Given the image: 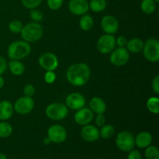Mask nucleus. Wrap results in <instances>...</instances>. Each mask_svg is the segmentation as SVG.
Wrapping results in <instances>:
<instances>
[{"instance_id": "nucleus-20", "label": "nucleus", "mask_w": 159, "mask_h": 159, "mask_svg": "<svg viewBox=\"0 0 159 159\" xmlns=\"http://www.w3.org/2000/svg\"><path fill=\"white\" fill-rule=\"evenodd\" d=\"M144 48V42L139 38H133L128 40L126 45V49L133 54H138L142 51Z\"/></svg>"}, {"instance_id": "nucleus-26", "label": "nucleus", "mask_w": 159, "mask_h": 159, "mask_svg": "<svg viewBox=\"0 0 159 159\" xmlns=\"http://www.w3.org/2000/svg\"><path fill=\"white\" fill-rule=\"evenodd\" d=\"M147 108L151 113L158 114L159 113V99L157 96L150 97L148 99Z\"/></svg>"}, {"instance_id": "nucleus-40", "label": "nucleus", "mask_w": 159, "mask_h": 159, "mask_svg": "<svg viewBox=\"0 0 159 159\" xmlns=\"http://www.w3.org/2000/svg\"><path fill=\"white\" fill-rule=\"evenodd\" d=\"M4 84H5L4 79H3L2 76L0 75V89H1L3 86H4Z\"/></svg>"}, {"instance_id": "nucleus-31", "label": "nucleus", "mask_w": 159, "mask_h": 159, "mask_svg": "<svg viewBox=\"0 0 159 159\" xmlns=\"http://www.w3.org/2000/svg\"><path fill=\"white\" fill-rule=\"evenodd\" d=\"M30 16L31 20L34 22H37V23H38L40 20H43V13H42L40 10L36 9H31L30 12Z\"/></svg>"}, {"instance_id": "nucleus-21", "label": "nucleus", "mask_w": 159, "mask_h": 159, "mask_svg": "<svg viewBox=\"0 0 159 159\" xmlns=\"http://www.w3.org/2000/svg\"><path fill=\"white\" fill-rule=\"evenodd\" d=\"M8 67H9L11 73L14 75L19 76L24 73L25 66L20 61L11 60L8 64Z\"/></svg>"}, {"instance_id": "nucleus-27", "label": "nucleus", "mask_w": 159, "mask_h": 159, "mask_svg": "<svg viewBox=\"0 0 159 159\" xmlns=\"http://www.w3.org/2000/svg\"><path fill=\"white\" fill-rule=\"evenodd\" d=\"M12 133V127L10 124L6 121L0 122V138H6Z\"/></svg>"}, {"instance_id": "nucleus-43", "label": "nucleus", "mask_w": 159, "mask_h": 159, "mask_svg": "<svg viewBox=\"0 0 159 159\" xmlns=\"http://www.w3.org/2000/svg\"><path fill=\"white\" fill-rule=\"evenodd\" d=\"M154 1H155L156 3H158L159 2V0H154Z\"/></svg>"}, {"instance_id": "nucleus-33", "label": "nucleus", "mask_w": 159, "mask_h": 159, "mask_svg": "<svg viewBox=\"0 0 159 159\" xmlns=\"http://www.w3.org/2000/svg\"><path fill=\"white\" fill-rule=\"evenodd\" d=\"M56 80V74L54 71H47L44 75V81L48 84H52Z\"/></svg>"}, {"instance_id": "nucleus-5", "label": "nucleus", "mask_w": 159, "mask_h": 159, "mask_svg": "<svg viewBox=\"0 0 159 159\" xmlns=\"http://www.w3.org/2000/svg\"><path fill=\"white\" fill-rule=\"evenodd\" d=\"M143 54L148 61L158 62L159 60V42L155 38H149L144 43Z\"/></svg>"}, {"instance_id": "nucleus-22", "label": "nucleus", "mask_w": 159, "mask_h": 159, "mask_svg": "<svg viewBox=\"0 0 159 159\" xmlns=\"http://www.w3.org/2000/svg\"><path fill=\"white\" fill-rule=\"evenodd\" d=\"M93 24H94V20L93 17L89 14L85 13L82 15L79 20V26L84 31H89L93 28Z\"/></svg>"}, {"instance_id": "nucleus-34", "label": "nucleus", "mask_w": 159, "mask_h": 159, "mask_svg": "<svg viewBox=\"0 0 159 159\" xmlns=\"http://www.w3.org/2000/svg\"><path fill=\"white\" fill-rule=\"evenodd\" d=\"M23 93H24L25 96L32 97L35 94V88L31 84H27L23 87Z\"/></svg>"}, {"instance_id": "nucleus-11", "label": "nucleus", "mask_w": 159, "mask_h": 159, "mask_svg": "<svg viewBox=\"0 0 159 159\" xmlns=\"http://www.w3.org/2000/svg\"><path fill=\"white\" fill-rule=\"evenodd\" d=\"M40 66L46 71H54L58 66V59L57 56L51 52L41 54L38 59Z\"/></svg>"}, {"instance_id": "nucleus-1", "label": "nucleus", "mask_w": 159, "mask_h": 159, "mask_svg": "<svg viewBox=\"0 0 159 159\" xmlns=\"http://www.w3.org/2000/svg\"><path fill=\"white\" fill-rule=\"evenodd\" d=\"M91 71L88 65L76 63L70 65L66 72L68 82L75 86H82L87 83L90 78Z\"/></svg>"}, {"instance_id": "nucleus-16", "label": "nucleus", "mask_w": 159, "mask_h": 159, "mask_svg": "<svg viewBox=\"0 0 159 159\" xmlns=\"http://www.w3.org/2000/svg\"><path fill=\"white\" fill-rule=\"evenodd\" d=\"M81 137L84 141L87 142H94L99 140V131L97 127L94 125L87 124L83 126L81 130Z\"/></svg>"}, {"instance_id": "nucleus-17", "label": "nucleus", "mask_w": 159, "mask_h": 159, "mask_svg": "<svg viewBox=\"0 0 159 159\" xmlns=\"http://www.w3.org/2000/svg\"><path fill=\"white\" fill-rule=\"evenodd\" d=\"M89 109L96 114H103L107 110V104L100 97H93L89 102Z\"/></svg>"}, {"instance_id": "nucleus-25", "label": "nucleus", "mask_w": 159, "mask_h": 159, "mask_svg": "<svg viewBox=\"0 0 159 159\" xmlns=\"http://www.w3.org/2000/svg\"><path fill=\"white\" fill-rule=\"evenodd\" d=\"M100 131H99V136L104 139H110L114 135L115 128L111 124H104L101 127Z\"/></svg>"}, {"instance_id": "nucleus-23", "label": "nucleus", "mask_w": 159, "mask_h": 159, "mask_svg": "<svg viewBox=\"0 0 159 159\" xmlns=\"http://www.w3.org/2000/svg\"><path fill=\"white\" fill-rule=\"evenodd\" d=\"M107 5L106 0H91L89 2V7L93 12H100L107 8Z\"/></svg>"}, {"instance_id": "nucleus-10", "label": "nucleus", "mask_w": 159, "mask_h": 159, "mask_svg": "<svg viewBox=\"0 0 159 159\" xmlns=\"http://www.w3.org/2000/svg\"><path fill=\"white\" fill-rule=\"evenodd\" d=\"M48 138L53 143H63L67 139V131L63 126L54 124L48 128Z\"/></svg>"}, {"instance_id": "nucleus-2", "label": "nucleus", "mask_w": 159, "mask_h": 159, "mask_svg": "<svg viewBox=\"0 0 159 159\" xmlns=\"http://www.w3.org/2000/svg\"><path fill=\"white\" fill-rule=\"evenodd\" d=\"M31 52V47L29 43L24 40H17L8 47V56L11 60L20 61L27 57Z\"/></svg>"}, {"instance_id": "nucleus-35", "label": "nucleus", "mask_w": 159, "mask_h": 159, "mask_svg": "<svg viewBox=\"0 0 159 159\" xmlns=\"http://www.w3.org/2000/svg\"><path fill=\"white\" fill-rule=\"evenodd\" d=\"M127 159H142V157H141V154L140 153L139 151L133 149L129 152Z\"/></svg>"}, {"instance_id": "nucleus-36", "label": "nucleus", "mask_w": 159, "mask_h": 159, "mask_svg": "<svg viewBox=\"0 0 159 159\" xmlns=\"http://www.w3.org/2000/svg\"><path fill=\"white\" fill-rule=\"evenodd\" d=\"M95 122L97 127H102L106 123V118L103 114H97L95 119Z\"/></svg>"}, {"instance_id": "nucleus-37", "label": "nucleus", "mask_w": 159, "mask_h": 159, "mask_svg": "<svg viewBox=\"0 0 159 159\" xmlns=\"http://www.w3.org/2000/svg\"><path fill=\"white\" fill-rule=\"evenodd\" d=\"M127 39L124 36H120L116 40V43L117 44L118 48H125L127 43Z\"/></svg>"}, {"instance_id": "nucleus-13", "label": "nucleus", "mask_w": 159, "mask_h": 159, "mask_svg": "<svg viewBox=\"0 0 159 159\" xmlns=\"http://www.w3.org/2000/svg\"><path fill=\"white\" fill-rule=\"evenodd\" d=\"M94 117V113L87 107H82L76 111L75 114L74 120L75 123L79 125L85 126L89 124Z\"/></svg>"}, {"instance_id": "nucleus-29", "label": "nucleus", "mask_w": 159, "mask_h": 159, "mask_svg": "<svg viewBox=\"0 0 159 159\" xmlns=\"http://www.w3.org/2000/svg\"><path fill=\"white\" fill-rule=\"evenodd\" d=\"M23 27V23H22L21 21L18 20H12L9 24V30L11 32L13 33V34H19V33H20Z\"/></svg>"}, {"instance_id": "nucleus-7", "label": "nucleus", "mask_w": 159, "mask_h": 159, "mask_svg": "<svg viewBox=\"0 0 159 159\" xmlns=\"http://www.w3.org/2000/svg\"><path fill=\"white\" fill-rule=\"evenodd\" d=\"M96 46H97L98 51L101 54H110L116 46V39L111 34H106L99 37Z\"/></svg>"}, {"instance_id": "nucleus-4", "label": "nucleus", "mask_w": 159, "mask_h": 159, "mask_svg": "<svg viewBox=\"0 0 159 159\" xmlns=\"http://www.w3.org/2000/svg\"><path fill=\"white\" fill-rule=\"evenodd\" d=\"M45 113L49 119L53 120H61L68 116V109L65 104L53 102L47 107Z\"/></svg>"}, {"instance_id": "nucleus-39", "label": "nucleus", "mask_w": 159, "mask_h": 159, "mask_svg": "<svg viewBox=\"0 0 159 159\" xmlns=\"http://www.w3.org/2000/svg\"><path fill=\"white\" fill-rule=\"evenodd\" d=\"M8 68V64L6 60L3 57L0 56V75L3 74L6 71Z\"/></svg>"}, {"instance_id": "nucleus-41", "label": "nucleus", "mask_w": 159, "mask_h": 159, "mask_svg": "<svg viewBox=\"0 0 159 159\" xmlns=\"http://www.w3.org/2000/svg\"><path fill=\"white\" fill-rule=\"evenodd\" d=\"M50 143H51V140H50L49 138H48V137H47V138H45L44 139H43V144H44L48 145V144H49Z\"/></svg>"}, {"instance_id": "nucleus-3", "label": "nucleus", "mask_w": 159, "mask_h": 159, "mask_svg": "<svg viewBox=\"0 0 159 159\" xmlns=\"http://www.w3.org/2000/svg\"><path fill=\"white\" fill-rule=\"evenodd\" d=\"M43 33V26L37 22H32L23 26L20 35L23 40L30 43L37 42L41 39Z\"/></svg>"}, {"instance_id": "nucleus-19", "label": "nucleus", "mask_w": 159, "mask_h": 159, "mask_svg": "<svg viewBox=\"0 0 159 159\" xmlns=\"http://www.w3.org/2000/svg\"><path fill=\"white\" fill-rule=\"evenodd\" d=\"M14 108L12 102L8 100L0 102V120L6 121L13 114Z\"/></svg>"}, {"instance_id": "nucleus-8", "label": "nucleus", "mask_w": 159, "mask_h": 159, "mask_svg": "<svg viewBox=\"0 0 159 159\" xmlns=\"http://www.w3.org/2000/svg\"><path fill=\"white\" fill-rule=\"evenodd\" d=\"M130 59L129 51L125 48H118L113 49L110 53V61L112 65L116 67H121L125 65Z\"/></svg>"}, {"instance_id": "nucleus-12", "label": "nucleus", "mask_w": 159, "mask_h": 159, "mask_svg": "<svg viewBox=\"0 0 159 159\" xmlns=\"http://www.w3.org/2000/svg\"><path fill=\"white\" fill-rule=\"evenodd\" d=\"M100 25L102 30L106 34H111V35L116 34L119 28L118 20L111 15H107L102 17Z\"/></svg>"}, {"instance_id": "nucleus-32", "label": "nucleus", "mask_w": 159, "mask_h": 159, "mask_svg": "<svg viewBox=\"0 0 159 159\" xmlns=\"http://www.w3.org/2000/svg\"><path fill=\"white\" fill-rule=\"evenodd\" d=\"M64 0H47L48 7L52 10H57L62 6Z\"/></svg>"}, {"instance_id": "nucleus-18", "label": "nucleus", "mask_w": 159, "mask_h": 159, "mask_svg": "<svg viewBox=\"0 0 159 159\" xmlns=\"http://www.w3.org/2000/svg\"><path fill=\"white\" fill-rule=\"evenodd\" d=\"M134 142L139 148H146L152 144V135L147 131L141 132L134 138Z\"/></svg>"}, {"instance_id": "nucleus-14", "label": "nucleus", "mask_w": 159, "mask_h": 159, "mask_svg": "<svg viewBox=\"0 0 159 159\" xmlns=\"http://www.w3.org/2000/svg\"><path fill=\"white\" fill-rule=\"evenodd\" d=\"M65 102H66L67 107L70 108L71 110H78L85 107V99L83 95L80 94V93H70L67 96Z\"/></svg>"}, {"instance_id": "nucleus-30", "label": "nucleus", "mask_w": 159, "mask_h": 159, "mask_svg": "<svg viewBox=\"0 0 159 159\" xmlns=\"http://www.w3.org/2000/svg\"><path fill=\"white\" fill-rule=\"evenodd\" d=\"M21 2L25 8L29 9H36L42 2V0H21Z\"/></svg>"}, {"instance_id": "nucleus-24", "label": "nucleus", "mask_w": 159, "mask_h": 159, "mask_svg": "<svg viewBox=\"0 0 159 159\" xmlns=\"http://www.w3.org/2000/svg\"><path fill=\"white\" fill-rule=\"evenodd\" d=\"M141 8L144 13L150 15L155 12L156 9V2L154 0H142Z\"/></svg>"}, {"instance_id": "nucleus-6", "label": "nucleus", "mask_w": 159, "mask_h": 159, "mask_svg": "<svg viewBox=\"0 0 159 159\" xmlns=\"http://www.w3.org/2000/svg\"><path fill=\"white\" fill-rule=\"evenodd\" d=\"M116 144L122 152H129L133 150L135 146L134 138L130 132L121 131L116 135Z\"/></svg>"}, {"instance_id": "nucleus-38", "label": "nucleus", "mask_w": 159, "mask_h": 159, "mask_svg": "<svg viewBox=\"0 0 159 159\" xmlns=\"http://www.w3.org/2000/svg\"><path fill=\"white\" fill-rule=\"evenodd\" d=\"M152 89L156 94H159V75H156L152 80Z\"/></svg>"}, {"instance_id": "nucleus-28", "label": "nucleus", "mask_w": 159, "mask_h": 159, "mask_svg": "<svg viewBox=\"0 0 159 159\" xmlns=\"http://www.w3.org/2000/svg\"><path fill=\"white\" fill-rule=\"evenodd\" d=\"M146 159H159V150L156 146L150 145L146 148L144 152Z\"/></svg>"}, {"instance_id": "nucleus-15", "label": "nucleus", "mask_w": 159, "mask_h": 159, "mask_svg": "<svg viewBox=\"0 0 159 159\" xmlns=\"http://www.w3.org/2000/svg\"><path fill=\"white\" fill-rule=\"evenodd\" d=\"M68 9L72 14L75 16H82L89 9L87 0H70Z\"/></svg>"}, {"instance_id": "nucleus-42", "label": "nucleus", "mask_w": 159, "mask_h": 159, "mask_svg": "<svg viewBox=\"0 0 159 159\" xmlns=\"http://www.w3.org/2000/svg\"><path fill=\"white\" fill-rule=\"evenodd\" d=\"M0 159H7L6 155L2 153H0Z\"/></svg>"}, {"instance_id": "nucleus-9", "label": "nucleus", "mask_w": 159, "mask_h": 159, "mask_svg": "<svg viewBox=\"0 0 159 159\" xmlns=\"http://www.w3.org/2000/svg\"><path fill=\"white\" fill-rule=\"evenodd\" d=\"M34 100L32 97L22 96L14 103V110L20 115H26L30 113L34 108Z\"/></svg>"}]
</instances>
